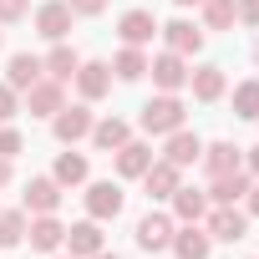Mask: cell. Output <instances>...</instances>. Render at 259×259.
I'll list each match as a JSON object with an SVG mask.
<instances>
[{"label":"cell","mask_w":259,"mask_h":259,"mask_svg":"<svg viewBox=\"0 0 259 259\" xmlns=\"http://www.w3.org/2000/svg\"><path fill=\"white\" fill-rule=\"evenodd\" d=\"M51 178H56L61 188L87 183V158H81V153H61V158H56V168H51Z\"/></svg>","instance_id":"cell-26"},{"label":"cell","mask_w":259,"mask_h":259,"mask_svg":"<svg viewBox=\"0 0 259 259\" xmlns=\"http://www.w3.org/2000/svg\"><path fill=\"white\" fill-rule=\"evenodd\" d=\"M163 41H168V51H178V56H193V51L203 46V31H198L193 21H168V26H163Z\"/></svg>","instance_id":"cell-19"},{"label":"cell","mask_w":259,"mask_h":259,"mask_svg":"<svg viewBox=\"0 0 259 259\" xmlns=\"http://www.w3.org/2000/svg\"><path fill=\"white\" fill-rule=\"evenodd\" d=\"M244 213H254V219H259V178H254V183H249V193H244Z\"/></svg>","instance_id":"cell-36"},{"label":"cell","mask_w":259,"mask_h":259,"mask_svg":"<svg viewBox=\"0 0 259 259\" xmlns=\"http://www.w3.org/2000/svg\"><path fill=\"white\" fill-rule=\"evenodd\" d=\"M239 153H244V148H234V143H208L198 163L208 168V178H219V173H234V168H239Z\"/></svg>","instance_id":"cell-25"},{"label":"cell","mask_w":259,"mask_h":259,"mask_svg":"<svg viewBox=\"0 0 259 259\" xmlns=\"http://www.w3.org/2000/svg\"><path fill=\"white\" fill-rule=\"evenodd\" d=\"M158 31H163V26L153 21V11H127V16L117 21V36H122V46H148Z\"/></svg>","instance_id":"cell-5"},{"label":"cell","mask_w":259,"mask_h":259,"mask_svg":"<svg viewBox=\"0 0 259 259\" xmlns=\"http://www.w3.org/2000/svg\"><path fill=\"white\" fill-rule=\"evenodd\" d=\"M21 112V102H16V87H6V81H0V122H11Z\"/></svg>","instance_id":"cell-31"},{"label":"cell","mask_w":259,"mask_h":259,"mask_svg":"<svg viewBox=\"0 0 259 259\" xmlns=\"http://www.w3.org/2000/svg\"><path fill=\"white\" fill-rule=\"evenodd\" d=\"M203 26L208 31H229L234 26V0H203Z\"/></svg>","instance_id":"cell-29"},{"label":"cell","mask_w":259,"mask_h":259,"mask_svg":"<svg viewBox=\"0 0 259 259\" xmlns=\"http://www.w3.org/2000/svg\"><path fill=\"white\" fill-rule=\"evenodd\" d=\"M76 92H81L87 102L107 97V92H112V66H107V61H81V66H76Z\"/></svg>","instance_id":"cell-8"},{"label":"cell","mask_w":259,"mask_h":259,"mask_svg":"<svg viewBox=\"0 0 259 259\" xmlns=\"http://www.w3.org/2000/svg\"><path fill=\"white\" fill-rule=\"evenodd\" d=\"M112 71H117L122 81L148 76V56H143V46H122V51H117V61H112Z\"/></svg>","instance_id":"cell-27"},{"label":"cell","mask_w":259,"mask_h":259,"mask_svg":"<svg viewBox=\"0 0 259 259\" xmlns=\"http://www.w3.org/2000/svg\"><path fill=\"white\" fill-rule=\"evenodd\" d=\"M11 183V158H0V188Z\"/></svg>","instance_id":"cell-37"},{"label":"cell","mask_w":259,"mask_h":259,"mask_svg":"<svg viewBox=\"0 0 259 259\" xmlns=\"http://www.w3.org/2000/svg\"><path fill=\"white\" fill-rule=\"evenodd\" d=\"M66 249H71V259H92V254H102V229H97V219L71 224V229H66Z\"/></svg>","instance_id":"cell-17"},{"label":"cell","mask_w":259,"mask_h":259,"mask_svg":"<svg viewBox=\"0 0 259 259\" xmlns=\"http://www.w3.org/2000/svg\"><path fill=\"white\" fill-rule=\"evenodd\" d=\"M66 259H71V254H66Z\"/></svg>","instance_id":"cell-42"},{"label":"cell","mask_w":259,"mask_h":259,"mask_svg":"<svg viewBox=\"0 0 259 259\" xmlns=\"http://www.w3.org/2000/svg\"><path fill=\"white\" fill-rule=\"evenodd\" d=\"M163 158H168L173 168H188V163H198V158H203V143H198V133H188V127L168 133V148H163Z\"/></svg>","instance_id":"cell-11"},{"label":"cell","mask_w":259,"mask_h":259,"mask_svg":"<svg viewBox=\"0 0 259 259\" xmlns=\"http://www.w3.org/2000/svg\"><path fill=\"white\" fill-rule=\"evenodd\" d=\"M26 107H31V117H56V112H61V81L41 76V81L26 92Z\"/></svg>","instance_id":"cell-14"},{"label":"cell","mask_w":259,"mask_h":259,"mask_svg":"<svg viewBox=\"0 0 259 259\" xmlns=\"http://www.w3.org/2000/svg\"><path fill=\"white\" fill-rule=\"evenodd\" d=\"M188 87H193L198 102H219V97H224V66H198V71H188Z\"/></svg>","instance_id":"cell-24"},{"label":"cell","mask_w":259,"mask_h":259,"mask_svg":"<svg viewBox=\"0 0 259 259\" xmlns=\"http://www.w3.org/2000/svg\"><path fill=\"white\" fill-rule=\"evenodd\" d=\"M234 112H239V117H249V122H259V76L234 87Z\"/></svg>","instance_id":"cell-28"},{"label":"cell","mask_w":259,"mask_h":259,"mask_svg":"<svg viewBox=\"0 0 259 259\" xmlns=\"http://www.w3.org/2000/svg\"><path fill=\"white\" fill-rule=\"evenodd\" d=\"M178 259H208V249H213V239H208V229H198V224H183V229H173V244H168Z\"/></svg>","instance_id":"cell-10"},{"label":"cell","mask_w":259,"mask_h":259,"mask_svg":"<svg viewBox=\"0 0 259 259\" xmlns=\"http://www.w3.org/2000/svg\"><path fill=\"white\" fill-rule=\"evenodd\" d=\"M56 203H61L56 178H31L26 183V213H56Z\"/></svg>","instance_id":"cell-15"},{"label":"cell","mask_w":259,"mask_h":259,"mask_svg":"<svg viewBox=\"0 0 259 259\" xmlns=\"http://www.w3.org/2000/svg\"><path fill=\"white\" fill-rule=\"evenodd\" d=\"M76 66H81V56H76L71 46H61V41H56V51H51V56L41 61V71H46L51 81H61V87H66V81L76 76Z\"/></svg>","instance_id":"cell-23"},{"label":"cell","mask_w":259,"mask_h":259,"mask_svg":"<svg viewBox=\"0 0 259 259\" xmlns=\"http://www.w3.org/2000/svg\"><path fill=\"white\" fill-rule=\"evenodd\" d=\"M234 21H244V26H259V0H234Z\"/></svg>","instance_id":"cell-32"},{"label":"cell","mask_w":259,"mask_h":259,"mask_svg":"<svg viewBox=\"0 0 259 259\" xmlns=\"http://www.w3.org/2000/svg\"><path fill=\"white\" fill-rule=\"evenodd\" d=\"M143 188H148V198H173L178 193V168L163 158V163H153L148 173H143Z\"/></svg>","instance_id":"cell-20"},{"label":"cell","mask_w":259,"mask_h":259,"mask_svg":"<svg viewBox=\"0 0 259 259\" xmlns=\"http://www.w3.org/2000/svg\"><path fill=\"white\" fill-rule=\"evenodd\" d=\"M127 138H133V127H127L122 117H102V122H92V143L107 148V153H117Z\"/></svg>","instance_id":"cell-22"},{"label":"cell","mask_w":259,"mask_h":259,"mask_svg":"<svg viewBox=\"0 0 259 259\" xmlns=\"http://www.w3.org/2000/svg\"><path fill=\"white\" fill-rule=\"evenodd\" d=\"M208 239H224V244H239L244 234H249V213H239L234 203H213V213H208Z\"/></svg>","instance_id":"cell-2"},{"label":"cell","mask_w":259,"mask_h":259,"mask_svg":"<svg viewBox=\"0 0 259 259\" xmlns=\"http://www.w3.org/2000/svg\"><path fill=\"white\" fill-rule=\"evenodd\" d=\"M16 153H21V133L6 127V133H0V158H16Z\"/></svg>","instance_id":"cell-35"},{"label":"cell","mask_w":259,"mask_h":259,"mask_svg":"<svg viewBox=\"0 0 259 259\" xmlns=\"http://www.w3.org/2000/svg\"><path fill=\"white\" fill-rule=\"evenodd\" d=\"M138 244H143L148 254L168 249V244H173V219H168V213H148V219H138Z\"/></svg>","instance_id":"cell-13"},{"label":"cell","mask_w":259,"mask_h":259,"mask_svg":"<svg viewBox=\"0 0 259 259\" xmlns=\"http://www.w3.org/2000/svg\"><path fill=\"white\" fill-rule=\"evenodd\" d=\"M148 168H153V148H148V143H133V138H127V143L117 148V173H122V178H143Z\"/></svg>","instance_id":"cell-18"},{"label":"cell","mask_w":259,"mask_h":259,"mask_svg":"<svg viewBox=\"0 0 259 259\" xmlns=\"http://www.w3.org/2000/svg\"><path fill=\"white\" fill-rule=\"evenodd\" d=\"M51 127H56V143H81V138H92V112L87 107H61L56 117H51Z\"/></svg>","instance_id":"cell-3"},{"label":"cell","mask_w":259,"mask_h":259,"mask_svg":"<svg viewBox=\"0 0 259 259\" xmlns=\"http://www.w3.org/2000/svg\"><path fill=\"white\" fill-rule=\"evenodd\" d=\"M178 127H183V102H178L173 92H163V97H153V102L143 107V133L168 138V133H178Z\"/></svg>","instance_id":"cell-1"},{"label":"cell","mask_w":259,"mask_h":259,"mask_svg":"<svg viewBox=\"0 0 259 259\" xmlns=\"http://www.w3.org/2000/svg\"><path fill=\"white\" fill-rule=\"evenodd\" d=\"M66 6H71V16H102L107 0H66Z\"/></svg>","instance_id":"cell-34"},{"label":"cell","mask_w":259,"mask_h":259,"mask_svg":"<svg viewBox=\"0 0 259 259\" xmlns=\"http://www.w3.org/2000/svg\"><path fill=\"white\" fill-rule=\"evenodd\" d=\"M36 31H41L46 41H66V31H71V6H66V0H46V6L36 11Z\"/></svg>","instance_id":"cell-6"},{"label":"cell","mask_w":259,"mask_h":259,"mask_svg":"<svg viewBox=\"0 0 259 259\" xmlns=\"http://www.w3.org/2000/svg\"><path fill=\"white\" fill-rule=\"evenodd\" d=\"M203 213H208V193H203V188H183V183H178V193H173V219L198 224Z\"/></svg>","instance_id":"cell-21"},{"label":"cell","mask_w":259,"mask_h":259,"mask_svg":"<svg viewBox=\"0 0 259 259\" xmlns=\"http://www.w3.org/2000/svg\"><path fill=\"white\" fill-rule=\"evenodd\" d=\"M92 259H117V254H107V249H102V254H92Z\"/></svg>","instance_id":"cell-40"},{"label":"cell","mask_w":259,"mask_h":259,"mask_svg":"<svg viewBox=\"0 0 259 259\" xmlns=\"http://www.w3.org/2000/svg\"><path fill=\"white\" fill-rule=\"evenodd\" d=\"M26 234H31V249H41V254H56L66 244V224L56 213H36V224H26Z\"/></svg>","instance_id":"cell-4"},{"label":"cell","mask_w":259,"mask_h":259,"mask_svg":"<svg viewBox=\"0 0 259 259\" xmlns=\"http://www.w3.org/2000/svg\"><path fill=\"white\" fill-rule=\"evenodd\" d=\"M173 6H203V0H173Z\"/></svg>","instance_id":"cell-39"},{"label":"cell","mask_w":259,"mask_h":259,"mask_svg":"<svg viewBox=\"0 0 259 259\" xmlns=\"http://www.w3.org/2000/svg\"><path fill=\"white\" fill-rule=\"evenodd\" d=\"M249 183H254V178H249L244 168H234V173L208 178V188H203V193H208V203H239V198L249 193Z\"/></svg>","instance_id":"cell-9"},{"label":"cell","mask_w":259,"mask_h":259,"mask_svg":"<svg viewBox=\"0 0 259 259\" xmlns=\"http://www.w3.org/2000/svg\"><path fill=\"white\" fill-rule=\"evenodd\" d=\"M21 16H26V0H0V26H11Z\"/></svg>","instance_id":"cell-33"},{"label":"cell","mask_w":259,"mask_h":259,"mask_svg":"<svg viewBox=\"0 0 259 259\" xmlns=\"http://www.w3.org/2000/svg\"><path fill=\"white\" fill-rule=\"evenodd\" d=\"M249 173L259 178V148H249Z\"/></svg>","instance_id":"cell-38"},{"label":"cell","mask_w":259,"mask_h":259,"mask_svg":"<svg viewBox=\"0 0 259 259\" xmlns=\"http://www.w3.org/2000/svg\"><path fill=\"white\" fill-rule=\"evenodd\" d=\"M26 239V213H0V249H16Z\"/></svg>","instance_id":"cell-30"},{"label":"cell","mask_w":259,"mask_h":259,"mask_svg":"<svg viewBox=\"0 0 259 259\" xmlns=\"http://www.w3.org/2000/svg\"><path fill=\"white\" fill-rule=\"evenodd\" d=\"M41 76H46L41 71V56H31V51H16L11 66H6V87H16V92H31Z\"/></svg>","instance_id":"cell-12"},{"label":"cell","mask_w":259,"mask_h":259,"mask_svg":"<svg viewBox=\"0 0 259 259\" xmlns=\"http://www.w3.org/2000/svg\"><path fill=\"white\" fill-rule=\"evenodd\" d=\"M148 71H153V81H158L163 92H178V87H188V66H183V56H178V51H163V56H153V61H148Z\"/></svg>","instance_id":"cell-7"},{"label":"cell","mask_w":259,"mask_h":259,"mask_svg":"<svg viewBox=\"0 0 259 259\" xmlns=\"http://www.w3.org/2000/svg\"><path fill=\"white\" fill-rule=\"evenodd\" d=\"M254 61H259V41H254Z\"/></svg>","instance_id":"cell-41"},{"label":"cell","mask_w":259,"mask_h":259,"mask_svg":"<svg viewBox=\"0 0 259 259\" xmlns=\"http://www.w3.org/2000/svg\"><path fill=\"white\" fill-rule=\"evenodd\" d=\"M87 213L92 219H117L122 213V188L117 183H92L87 188Z\"/></svg>","instance_id":"cell-16"}]
</instances>
